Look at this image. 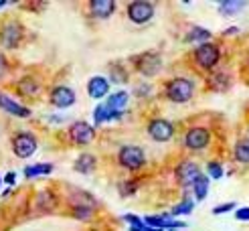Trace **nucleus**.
Segmentation results:
<instances>
[{
  "label": "nucleus",
  "instance_id": "nucleus-9",
  "mask_svg": "<svg viewBox=\"0 0 249 231\" xmlns=\"http://www.w3.org/2000/svg\"><path fill=\"white\" fill-rule=\"evenodd\" d=\"M136 67H138V71L142 75L154 77L156 73L162 69V59H160L158 53H144L138 57V61H136Z\"/></svg>",
  "mask_w": 249,
  "mask_h": 231
},
{
  "label": "nucleus",
  "instance_id": "nucleus-7",
  "mask_svg": "<svg viewBox=\"0 0 249 231\" xmlns=\"http://www.w3.org/2000/svg\"><path fill=\"white\" fill-rule=\"evenodd\" d=\"M148 134H150V138L156 142H168L174 136V126H172V122H168L164 118H154L150 124H148Z\"/></svg>",
  "mask_w": 249,
  "mask_h": 231
},
{
  "label": "nucleus",
  "instance_id": "nucleus-25",
  "mask_svg": "<svg viewBox=\"0 0 249 231\" xmlns=\"http://www.w3.org/2000/svg\"><path fill=\"white\" fill-rule=\"evenodd\" d=\"M124 221L130 223V231H146L148 229L144 219H140L138 215H124Z\"/></svg>",
  "mask_w": 249,
  "mask_h": 231
},
{
  "label": "nucleus",
  "instance_id": "nucleus-2",
  "mask_svg": "<svg viewBox=\"0 0 249 231\" xmlns=\"http://www.w3.org/2000/svg\"><path fill=\"white\" fill-rule=\"evenodd\" d=\"M118 162L128 170H138L146 162V154H144V150L140 148V146L126 144V146H122L120 152H118Z\"/></svg>",
  "mask_w": 249,
  "mask_h": 231
},
{
  "label": "nucleus",
  "instance_id": "nucleus-8",
  "mask_svg": "<svg viewBox=\"0 0 249 231\" xmlns=\"http://www.w3.org/2000/svg\"><path fill=\"white\" fill-rule=\"evenodd\" d=\"M69 136L75 144L85 146V144H89L95 138V128L91 124H87V122H83V120L73 122L71 128H69Z\"/></svg>",
  "mask_w": 249,
  "mask_h": 231
},
{
  "label": "nucleus",
  "instance_id": "nucleus-17",
  "mask_svg": "<svg viewBox=\"0 0 249 231\" xmlns=\"http://www.w3.org/2000/svg\"><path fill=\"white\" fill-rule=\"evenodd\" d=\"M233 158L239 164H249V138H239L233 146Z\"/></svg>",
  "mask_w": 249,
  "mask_h": 231
},
{
  "label": "nucleus",
  "instance_id": "nucleus-20",
  "mask_svg": "<svg viewBox=\"0 0 249 231\" xmlns=\"http://www.w3.org/2000/svg\"><path fill=\"white\" fill-rule=\"evenodd\" d=\"M95 166H97L95 156H93V154H87V152L81 154L77 160H75V170H77V173H81V175H89V173H93Z\"/></svg>",
  "mask_w": 249,
  "mask_h": 231
},
{
  "label": "nucleus",
  "instance_id": "nucleus-30",
  "mask_svg": "<svg viewBox=\"0 0 249 231\" xmlns=\"http://www.w3.org/2000/svg\"><path fill=\"white\" fill-rule=\"evenodd\" d=\"M233 209H237V203H223V205H217L215 209H213V215H223V213H227V211H233Z\"/></svg>",
  "mask_w": 249,
  "mask_h": 231
},
{
  "label": "nucleus",
  "instance_id": "nucleus-5",
  "mask_svg": "<svg viewBox=\"0 0 249 231\" xmlns=\"http://www.w3.org/2000/svg\"><path fill=\"white\" fill-rule=\"evenodd\" d=\"M211 142V132L209 128H203V126H195L191 128L189 132L184 134V146L189 150H205Z\"/></svg>",
  "mask_w": 249,
  "mask_h": 231
},
{
  "label": "nucleus",
  "instance_id": "nucleus-36",
  "mask_svg": "<svg viewBox=\"0 0 249 231\" xmlns=\"http://www.w3.org/2000/svg\"><path fill=\"white\" fill-rule=\"evenodd\" d=\"M146 231H158V229H152V227H148V229H146Z\"/></svg>",
  "mask_w": 249,
  "mask_h": 231
},
{
  "label": "nucleus",
  "instance_id": "nucleus-24",
  "mask_svg": "<svg viewBox=\"0 0 249 231\" xmlns=\"http://www.w3.org/2000/svg\"><path fill=\"white\" fill-rule=\"evenodd\" d=\"M193 209H195V201H191V199H182L178 205H174L172 207V211H170V217H180V215H189V213H193Z\"/></svg>",
  "mask_w": 249,
  "mask_h": 231
},
{
  "label": "nucleus",
  "instance_id": "nucleus-31",
  "mask_svg": "<svg viewBox=\"0 0 249 231\" xmlns=\"http://www.w3.org/2000/svg\"><path fill=\"white\" fill-rule=\"evenodd\" d=\"M235 219H237V221H249V207H239V209L235 211Z\"/></svg>",
  "mask_w": 249,
  "mask_h": 231
},
{
  "label": "nucleus",
  "instance_id": "nucleus-37",
  "mask_svg": "<svg viewBox=\"0 0 249 231\" xmlns=\"http://www.w3.org/2000/svg\"><path fill=\"white\" fill-rule=\"evenodd\" d=\"M0 182H2V178H0Z\"/></svg>",
  "mask_w": 249,
  "mask_h": 231
},
{
  "label": "nucleus",
  "instance_id": "nucleus-6",
  "mask_svg": "<svg viewBox=\"0 0 249 231\" xmlns=\"http://www.w3.org/2000/svg\"><path fill=\"white\" fill-rule=\"evenodd\" d=\"M154 17V4L146 0H134L128 4V18L136 24H144Z\"/></svg>",
  "mask_w": 249,
  "mask_h": 231
},
{
  "label": "nucleus",
  "instance_id": "nucleus-33",
  "mask_svg": "<svg viewBox=\"0 0 249 231\" xmlns=\"http://www.w3.org/2000/svg\"><path fill=\"white\" fill-rule=\"evenodd\" d=\"M237 33H239V29H237V27H229V29H225V33H223V35L233 36V35H237Z\"/></svg>",
  "mask_w": 249,
  "mask_h": 231
},
{
  "label": "nucleus",
  "instance_id": "nucleus-28",
  "mask_svg": "<svg viewBox=\"0 0 249 231\" xmlns=\"http://www.w3.org/2000/svg\"><path fill=\"white\" fill-rule=\"evenodd\" d=\"M73 215L81 219V221H85V219H89L93 215V211H91V207H87V205H75L73 207Z\"/></svg>",
  "mask_w": 249,
  "mask_h": 231
},
{
  "label": "nucleus",
  "instance_id": "nucleus-3",
  "mask_svg": "<svg viewBox=\"0 0 249 231\" xmlns=\"http://www.w3.org/2000/svg\"><path fill=\"white\" fill-rule=\"evenodd\" d=\"M219 59H221V49L215 43H205L195 49V61L201 69H207V71L215 69Z\"/></svg>",
  "mask_w": 249,
  "mask_h": 231
},
{
  "label": "nucleus",
  "instance_id": "nucleus-18",
  "mask_svg": "<svg viewBox=\"0 0 249 231\" xmlns=\"http://www.w3.org/2000/svg\"><path fill=\"white\" fill-rule=\"evenodd\" d=\"M122 116H124V114H114V112H109L106 104H99V106L93 109V122H95V126L106 124V122H111V120H120Z\"/></svg>",
  "mask_w": 249,
  "mask_h": 231
},
{
  "label": "nucleus",
  "instance_id": "nucleus-22",
  "mask_svg": "<svg viewBox=\"0 0 249 231\" xmlns=\"http://www.w3.org/2000/svg\"><path fill=\"white\" fill-rule=\"evenodd\" d=\"M211 31L209 29H203V27H193L189 31V35H186V41L189 43H198V45H205L211 41Z\"/></svg>",
  "mask_w": 249,
  "mask_h": 231
},
{
  "label": "nucleus",
  "instance_id": "nucleus-14",
  "mask_svg": "<svg viewBox=\"0 0 249 231\" xmlns=\"http://www.w3.org/2000/svg\"><path fill=\"white\" fill-rule=\"evenodd\" d=\"M20 36H22V27L18 22H6L4 27H2V43L12 49V47H17L18 41H20Z\"/></svg>",
  "mask_w": 249,
  "mask_h": 231
},
{
  "label": "nucleus",
  "instance_id": "nucleus-12",
  "mask_svg": "<svg viewBox=\"0 0 249 231\" xmlns=\"http://www.w3.org/2000/svg\"><path fill=\"white\" fill-rule=\"evenodd\" d=\"M109 91V79L107 77H102V75H95L89 79V85H87V93H89V97H93V100H102V97H106Z\"/></svg>",
  "mask_w": 249,
  "mask_h": 231
},
{
  "label": "nucleus",
  "instance_id": "nucleus-23",
  "mask_svg": "<svg viewBox=\"0 0 249 231\" xmlns=\"http://www.w3.org/2000/svg\"><path fill=\"white\" fill-rule=\"evenodd\" d=\"M51 173H53V164H35L24 168V177L27 178H35L39 175H51Z\"/></svg>",
  "mask_w": 249,
  "mask_h": 231
},
{
  "label": "nucleus",
  "instance_id": "nucleus-32",
  "mask_svg": "<svg viewBox=\"0 0 249 231\" xmlns=\"http://www.w3.org/2000/svg\"><path fill=\"white\" fill-rule=\"evenodd\" d=\"M6 69H8V63H6V57L4 55H0V77L6 73Z\"/></svg>",
  "mask_w": 249,
  "mask_h": 231
},
{
  "label": "nucleus",
  "instance_id": "nucleus-29",
  "mask_svg": "<svg viewBox=\"0 0 249 231\" xmlns=\"http://www.w3.org/2000/svg\"><path fill=\"white\" fill-rule=\"evenodd\" d=\"M36 89H39V85H36V81H33V79H22V81H20V91H22V93L33 95Z\"/></svg>",
  "mask_w": 249,
  "mask_h": 231
},
{
  "label": "nucleus",
  "instance_id": "nucleus-34",
  "mask_svg": "<svg viewBox=\"0 0 249 231\" xmlns=\"http://www.w3.org/2000/svg\"><path fill=\"white\" fill-rule=\"evenodd\" d=\"M15 178H17V175H15V173H8V175L4 177V180L8 182V185H12V182H15Z\"/></svg>",
  "mask_w": 249,
  "mask_h": 231
},
{
  "label": "nucleus",
  "instance_id": "nucleus-13",
  "mask_svg": "<svg viewBox=\"0 0 249 231\" xmlns=\"http://www.w3.org/2000/svg\"><path fill=\"white\" fill-rule=\"evenodd\" d=\"M0 107L6 109V114H12V116H17V118H29V116H31V109H29V107L17 104V102L12 100V97H8L6 93H0Z\"/></svg>",
  "mask_w": 249,
  "mask_h": 231
},
{
  "label": "nucleus",
  "instance_id": "nucleus-19",
  "mask_svg": "<svg viewBox=\"0 0 249 231\" xmlns=\"http://www.w3.org/2000/svg\"><path fill=\"white\" fill-rule=\"evenodd\" d=\"M245 6H247L245 0H223V2H219V12L223 17H233L241 12Z\"/></svg>",
  "mask_w": 249,
  "mask_h": 231
},
{
  "label": "nucleus",
  "instance_id": "nucleus-1",
  "mask_svg": "<svg viewBox=\"0 0 249 231\" xmlns=\"http://www.w3.org/2000/svg\"><path fill=\"white\" fill-rule=\"evenodd\" d=\"M166 97L174 104H186L195 93V83L186 77H174L166 83Z\"/></svg>",
  "mask_w": 249,
  "mask_h": 231
},
{
  "label": "nucleus",
  "instance_id": "nucleus-35",
  "mask_svg": "<svg viewBox=\"0 0 249 231\" xmlns=\"http://www.w3.org/2000/svg\"><path fill=\"white\" fill-rule=\"evenodd\" d=\"M2 6H6V0H0V8H2Z\"/></svg>",
  "mask_w": 249,
  "mask_h": 231
},
{
  "label": "nucleus",
  "instance_id": "nucleus-10",
  "mask_svg": "<svg viewBox=\"0 0 249 231\" xmlns=\"http://www.w3.org/2000/svg\"><path fill=\"white\" fill-rule=\"evenodd\" d=\"M12 150L18 158H29L31 154H35L36 150V138L33 134H17L15 140H12Z\"/></svg>",
  "mask_w": 249,
  "mask_h": 231
},
{
  "label": "nucleus",
  "instance_id": "nucleus-21",
  "mask_svg": "<svg viewBox=\"0 0 249 231\" xmlns=\"http://www.w3.org/2000/svg\"><path fill=\"white\" fill-rule=\"evenodd\" d=\"M209 187H211V178H209L207 175H201V177L195 180V185H193L195 199H196V201H205L207 195H209Z\"/></svg>",
  "mask_w": 249,
  "mask_h": 231
},
{
  "label": "nucleus",
  "instance_id": "nucleus-11",
  "mask_svg": "<svg viewBox=\"0 0 249 231\" xmlns=\"http://www.w3.org/2000/svg\"><path fill=\"white\" fill-rule=\"evenodd\" d=\"M51 104L57 107H69L75 104V91L71 88H65V85H59L51 91Z\"/></svg>",
  "mask_w": 249,
  "mask_h": 231
},
{
  "label": "nucleus",
  "instance_id": "nucleus-27",
  "mask_svg": "<svg viewBox=\"0 0 249 231\" xmlns=\"http://www.w3.org/2000/svg\"><path fill=\"white\" fill-rule=\"evenodd\" d=\"M120 195L122 197H132V195H136V189H138V182L136 180H124L120 182Z\"/></svg>",
  "mask_w": 249,
  "mask_h": 231
},
{
  "label": "nucleus",
  "instance_id": "nucleus-15",
  "mask_svg": "<svg viewBox=\"0 0 249 231\" xmlns=\"http://www.w3.org/2000/svg\"><path fill=\"white\" fill-rule=\"evenodd\" d=\"M116 10V2L114 0H93L89 2V12L95 18H109Z\"/></svg>",
  "mask_w": 249,
  "mask_h": 231
},
{
  "label": "nucleus",
  "instance_id": "nucleus-4",
  "mask_svg": "<svg viewBox=\"0 0 249 231\" xmlns=\"http://www.w3.org/2000/svg\"><path fill=\"white\" fill-rule=\"evenodd\" d=\"M201 168H198V164L195 160H182L177 170H174V177H177V182L180 187H193L195 185V180L201 177Z\"/></svg>",
  "mask_w": 249,
  "mask_h": 231
},
{
  "label": "nucleus",
  "instance_id": "nucleus-16",
  "mask_svg": "<svg viewBox=\"0 0 249 231\" xmlns=\"http://www.w3.org/2000/svg\"><path fill=\"white\" fill-rule=\"evenodd\" d=\"M128 102H130V95H128L126 91H116V93H111V95L107 97L106 106H107L109 112H114V114H124V109H126Z\"/></svg>",
  "mask_w": 249,
  "mask_h": 231
},
{
  "label": "nucleus",
  "instance_id": "nucleus-26",
  "mask_svg": "<svg viewBox=\"0 0 249 231\" xmlns=\"http://www.w3.org/2000/svg\"><path fill=\"white\" fill-rule=\"evenodd\" d=\"M207 175H209V178H215V180H219V178H223V175H225V170H223L221 162H217V160H211V162L207 164Z\"/></svg>",
  "mask_w": 249,
  "mask_h": 231
}]
</instances>
